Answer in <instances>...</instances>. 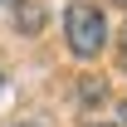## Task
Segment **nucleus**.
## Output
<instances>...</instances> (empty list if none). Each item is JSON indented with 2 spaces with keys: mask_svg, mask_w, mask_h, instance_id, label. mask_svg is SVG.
I'll list each match as a JSON object with an SVG mask.
<instances>
[{
  "mask_svg": "<svg viewBox=\"0 0 127 127\" xmlns=\"http://www.w3.org/2000/svg\"><path fill=\"white\" fill-rule=\"evenodd\" d=\"M122 5H127V0H122Z\"/></svg>",
  "mask_w": 127,
  "mask_h": 127,
  "instance_id": "20e7f679",
  "label": "nucleus"
},
{
  "mask_svg": "<svg viewBox=\"0 0 127 127\" xmlns=\"http://www.w3.org/2000/svg\"><path fill=\"white\" fill-rule=\"evenodd\" d=\"M122 68H127V39H122Z\"/></svg>",
  "mask_w": 127,
  "mask_h": 127,
  "instance_id": "f03ea898",
  "label": "nucleus"
},
{
  "mask_svg": "<svg viewBox=\"0 0 127 127\" xmlns=\"http://www.w3.org/2000/svg\"><path fill=\"white\" fill-rule=\"evenodd\" d=\"M64 30H68V49H73L78 59H93V54H103V44H108V20H103V10L88 5V0L68 5Z\"/></svg>",
  "mask_w": 127,
  "mask_h": 127,
  "instance_id": "f257e3e1",
  "label": "nucleus"
},
{
  "mask_svg": "<svg viewBox=\"0 0 127 127\" xmlns=\"http://www.w3.org/2000/svg\"><path fill=\"white\" fill-rule=\"evenodd\" d=\"M83 127H108V122H83Z\"/></svg>",
  "mask_w": 127,
  "mask_h": 127,
  "instance_id": "7ed1b4c3",
  "label": "nucleus"
}]
</instances>
